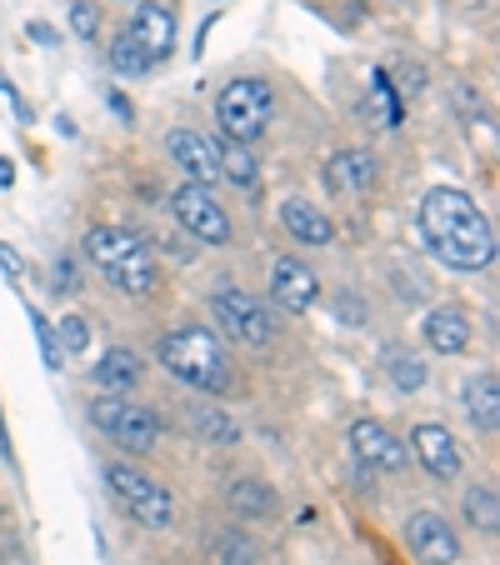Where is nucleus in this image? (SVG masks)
<instances>
[{"instance_id":"f257e3e1","label":"nucleus","mask_w":500,"mask_h":565,"mask_svg":"<svg viewBox=\"0 0 500 565\" xmlns=\"http://www.w3.org/2000/svg\"><path fill=\"white\" fill-rule=\"evenodd\" d=\"M421 235L450 270H490L496 260V231L486 211L456 185H436L421 201Z\"/></svg>"},{"instance_id":"f03ea898","label":"nucleus","mask_w":500,"mask_h":565,"mask_svg":"<svg viewBox=\"0 0 500 565\" xmlns=\"http://www.w3.org/2000/svg\"><path fill=\"white\" fill-rule=\"evenodd\" d=\"M160 365L201 395L231 391V355H225L221 335L211 326H181V331H171L160 341Z\"/></svg>"},{"instance_id":"7ed1b4c3","label":"nucleus","mask_w":500,"mask_h":565,"mask_svg":"<svg viewBox=\"0 0 500 565\" xmlns=\"http://www.w3.org/2000/svg\"><path fill=\"white\" fill-rule=\"evenodd\" d=\"M86 256L106 270V280L126 296H150L160 286V266L140 235L120 231V225H96L86 235Z\"/></svg>"},{"instance_id":"20e7f679","label":"nucleus","mask_w":500,"mask_h":565,"mask_svg":"<svg viewBox=\"0 0 500 565\" xmlns=\"http://www.w3.org/2000/svg\"><path fill=\"white\" fill-rule=\"evenodd\" d=\"M215 120H221V130L231 140H241V146L260 140L270 130V120H276V90H270V81H260V75L231 81V86L221 90V100H215Z\"/></svg>"},{"instance_id":"39448f33","label":"nucleus","mask_w":500,"mask_h":565,"mask_svg":"<svg viewBox=\"0 0 500 565\" xmlns=\"http://www.w3.org/2000/svg\"><path fill=\"white\" fill-rule=\"evenodd\" d=\"M106 486H110V495L120 501V511H126L136 525H146V531H166V525L175 521L171 491H166V486H160L150 470L110 466V470H106Z\"/></svg>"},{"instance_id":"423d86ee","label":"nucleus","mask_w":500,"mask_h":565,"mask_svg":"<svg viewBox=\"0 0 500 565\" xmlns=\"http://www.w3.org/2000/svg\"><path fill=\"white\" fill-rule=\"evenodd\" d=\"M211 316L221 320V331L231 335V341H241V345H270L276 341V331H280V320H276V310L266 306V300H256L251 290H241V286H221L211 296Z\"/></svg>"},{"instance_id":"0eeeda50","label":"nucleus","mask_w":500,"mask_h":565,"mask_svg":"<svg viewBox=\"0 0 500 565\" xmlns=\"http://www.w3.org/2000/svg\"><path fill=\"white\" fill-rule=\"evenodd\" d=\"M91 420H96V430H106L120 450L146 456V450L160 446V416L146 411V406H136V401H126V395H106V401H96V406H91Z\"/></svg>"},{"instance_id":"6e6552de","label":"nucleus","mask_w":500,"mask_h":565,"mask_svg":"<svg viewBox=\"0 0 500 565\" xmlns=\"http://www.w3.org/2000/svg\"><path fill=\"white\" fill-rule=\"evenodd\" d=\"M171 215L181 221L185 235H195L201 246H231V215L221 211V201L211 195V185L185 181L171 195Z\"/></svg>"},{"instance_id":"1a4fd4ad","label":"nucleus","mask_w":500,"mask_h":565,"mask_svg":"<svg viewBox=\"0 0 500 565\" xmlns=\"http://www.w3.org/2000/svg\"><path fill=\"white\" fill-rule=\"evenodd\" d=\"M351 450L365 470H381V476H405V466H411V446L391 426H381V420H355Z\"/></svg>"},{"instance_id":"9d476101","label":"nucleus","mask_w":500,"mask_h":565,"mask_svg":"<svg viewBox=\"0 0 500 565\" xmlns=\"http://www.w3.org/2000/svg\"><path fill=\"white\" fill-rule=\"evenodd\" d=\"M405 545L421 565H456L460 561V535L450 531V521H440L436 511H415L405 521Z\"/></svg>"},{"instance_id":"9b49d317","label":"nucleus","mask_w":500,"mask_h":565,"mask_svg":"<svg viewBox=\"0 0 500 565\" xmlns=\"http://www.w3.org/2000/svg\"><path fill=\"white\" fill-rule=\"evenodd\" d=\"M166 150H171V160L195 185L221 181V146H215L205 130H171V136H166Z\"/></svg>"},{"instance_id":"f8f14e48","label":"nucleus","mask_w":500,"mask_h":565,"mask_svg":"<svg viewBox=\"0 0 500 565\" xmlns=\"http://www.w3.org/2000/svg\"><path fill=\"white\" fill-rule=\"evenodd\" d=\"M270 296H276V306L286 310V316H300V310L316 306L320 280H316V270H310L306 260L280 256L276 266H270Z\"/></svg>"},{"instance_id":"ddd939ff","label":"nucleus","mask_w":500,"mask_h":565,"mask_svg":"<svg viewBox=\"0 0 500 565\" xmlns=\"http://www.w3.org/2000/svg\"><path fill=\"white\" fill-rule=\"evenodd\" d=\"M411 456L426 466V476H436V480H456L460 476V446H456V436H450L446 426H436V420H426V426H415V436H411Z\"/></svg>"},{"instance_id":"4468645a","label":"nucleus","mask_w":500,"mask_h":565,"mask_svg":"<svg viewBox=\"0 0 500 565\" xmlns=\"http://www.w3.org/2000/svg\"><path fill=\"white\" fill-rule=\"evenodd\" d=\"M136 35V45L150 55V61H166L175 51V11L171 6H160V0H140L136 21L126 25Z\"/></svg>"},{"instance_id":"2eb2a0df","label":"nucleus","mask_w":500,"mask_h":565,"mask_svg":"<svg viewBox=\"0 0 500 565\" xmlns=\"http://www.w3.org/2000/svg\"><path fill=\"white\" fill-rule=\"evenodd\" d=\"M421 335H426L430 351L440 355H460L470 345V316L460 306H436L426 320H421Z\"/></svg>"},{"instance_id":"dca6fc26","label":"nucleus","mask_w":500,"mask_h":565,"mask_svg":"<svg viewBox=\"0 0 500 565\" xmlns=\"http://www.w3.org/2000/svg\"><path fill=\"white\" fill-rule=\"evenodd\" d=\"M280 225H286L290 241H300V246H330V241H336V225H330V215H320V205L300 201V195L280 201Z\"/></svg>"},{"instance_id":"f3484780","label":"nucleus","mask_w":500,"mask_h":565,"mask_svg":"<svg viewBox=\"0 0 500 565\" xmlns=\"http://www.w3.org/2000/svg\"><path fill=\"white\" fill-rule=\"evenodd\" d=\"M326 185L336 195H365L375 185V160L365 150H341L326 160Z\"/></svg>"},{"instance_id":"a211bd4d","label":"nucleus","mask_w":500,"mask_h":565,"mask_svg":"<svg viewBox=\"0 0 500 565\" xmlns=\"http://www.w3.org/2000/svg\"><path fill=\"white\" fill-rule=\"evenodd\" d=\"M466 416H470L476 430L496 436V426H500V381H496V371H480L476 381L466 385Z\"/></svg>"},{"instance_id":"6ab92c4d","label":"nucleus","mask_w":500,"mask_h":565,"mask_svg":"<svg viewBox=\"0 0 500 565\" xmlns=\"http://www.w3.org/2000/svg\"><path fill=\"white\" fill-rule=\"evenodd\" d=\"M96 385L106 395H126V391H136L140 385V361H136V351H106L96 361Z\"/></svg>"},{"instance_id":"aec40b11","label":"nucleus","mask_w":500,"mask_h":565,"mask_svg":"<svg viewBox=\"0 0 500 565\" xmlns=\"http://www.w3.org/2000/svg\"><path fill=\"white\" fill-rule=\"evenodd\" d=\"M225 501H231V511H241V521H260V515L276 511V495H270L260 480H251V476H235L231 491H225Z\"/></svg>"},{"instance_id":"412c9836","label":"nucleus","mask_w":500,"mask_h":565,"mask_svg":"<svg viewBox=\"0 0 500 565\" xmlns=\"http://www.w3.org/2000/svg\"><path fill=\"white\" fill-rule=\"evenodd\" d=\"M221 175H225L231 185H241L245 195L260 191V166H256V156H251V146H241V140L221 146Z\"/></svg>"},{"instance_id":"4be33fe9","label":"nucleus","mask_w":500,"mask_h":565,"mask_svg":"<svg viewBox=\"0 0 500 565\" xmlns=\"http://www.w3.org/2000/svg\"><path fill=\"white\" fill-rule=\"evenodd\" d=\"M191 430L201 440H211V446H241V426H235L221 406H195L191 411Z\"/></svg>"},{"instance_id":"5701e85b","label":"nucleus","mask_w":500,"mask_h":565,"mask_svg":"<svg viewBox=\"0 0 500 565\" xmlns=\"http://www.w3.org/2000/svg\"><path fill=\"white\" fill-rule=\"evenodd\" d=\"M365 106H371L375 126H401V90H395V81L385 71L371 75V96H365Z\"/></svg>"},{"instance_id":"b1692460","label":"nucleus","mask_w":500,"mask_h":565,"mask_svg":"<svg viewBox=\"0 0 500 565\" xmlns=\"http://www.w3.org/2000/svg\"><path fill=\"white\" fill-rule=\"evenodd\" d=\"M150 65H156V61H150L146 51H140V45H136V35H130V31H120L116 41H110V71H116V75H126V81H136V75H146Z\"/></svg>"},{"instance_id":"393cba45","label":"nucleus","mask_w":500,"mask_h":565,"mask_svg":"<svg viewBox=\"0 0 500 565\" xmlns=\"http://www.w3.org/2000/svg\"><path fill=\"white\" fill-rule=\"evenodd\" d=\"M466 521L476 525V531H486V535L500 525V501H496L490 486H470L466 491Z\"/></svg>"},{"instance_id":"a878e982","label":"nucleus","mask_w":500,"mask_h":565,"mask_svg":"<svg viewBox=\"0 0 500 565\" xmlns=\"http://www.w3.org/2000/svg\"><path fill=\"white\" fill-rule=\"evenodd\" d=\"M385 375H391L401 391H421V385H426V361H415L411 351H385Z\"/></svg>"},{"instance_id":"bb28decb","label":"nucleus","mask_w":500,"mask_h":565,"mask_svg":"<svg viewBox=\"0 0 500 565\" xmlns=\"http://www.w3.org/2000/svg\"><path fill=\"white\" fill-rule=\"evenodd\" d=\"M215 555H221V565H256V541H245V535H221V541H215Z\"/></svg>"},{"instance_id":"cd10ccee","label":"nucleus","mask_w":500,"mask_h":565,"mask_svg":"<svg viewBox=\"0 0 500 565\" xmlns=\"http://www.w3.org/2000/svg\"><path fill=\"white\" fill-rule=\"evenodd\" d=\"M91 345V326H86V316H61V351H86Z\"/></svg>"},{"instance_id":"c85d7f7f","label":"nucleus","mask_w":500,"mask_h":565,"mask_svg":"<svg viewBox=\"0 0 500 565\" xmlns=\"http://www.w3.org/2000/svg\"><path fill=\"white\" fill-rule=\"evenodd\" d=\"M71 31L81 35V41H96V31H100V11L91 6V0H75V6H71Z\"/></svg>"},{"instance_id":"c756f323","label":"nucleus","mask_w":500,"mask_h":565,"mask_svg":"<svg viewBox=\"0 0 500 565\" xmlns=\"http://www.w3.org/2000/svg\"><path fill=\"white\" fill-rule=\"evenodd\" d=\"M35 341H41V351H45V365H51V371H61V365H65V351H61V341H55L51 320L35 316Z\"/></svg>"},{"instance_id":"7c9ffc66","label":"nucleus","mask_w":500,"mask_h":565,"mask_svg":"<svg viewBox=\"0 0 500 565\" xmlns=\"http://www.w3.org/2000/svg\"><path fill=\"white\" fill-rule=\"evenodd\" d=\"M0 270H6V276H21V270H25V260H21V250H11V246H6V241H0Z\"/></svg>"},{"instance_id":"2f4dec72","label":"nucleus","mask_w":500,"mask_h":565,"mask_svg":"<svg viewBox=\"0 0 500 565\" xmlns=\"http://www.w3.org/2000/svg\"><path fill=\"white\" fill-rule=\"evenodd\" d=\"M31 35H35L41 45H55V31H51V25H41V21H31Z\"/></svg>"},{"instance_id":"473e14b6","label":"nucleus","mask_w":500,"mask_h":565,"mask_svg":"<svg viewBox=\"0 0 500 565\" xmlns=\"http://www.w3.org/2000/svg\"><path fill=\"white\" fill-rule=\"evenodd\" d=\"M0 185H15V166L6 156H0Z\"/></svg>"},{"instance_id":"72a5a7b5","label":"nucleus","mask_w":500,"mask_h":565,"mask_svg":"<svg viewBox=\"0 0 500 565\" xmlns=\"http://www.w3.org/2000/svg\"><path fill=\"white\" fill-rule=\"evenodd\" d=\"M0 90H11V81H6V75H0Z\"/></svg>"}]
</instances>
